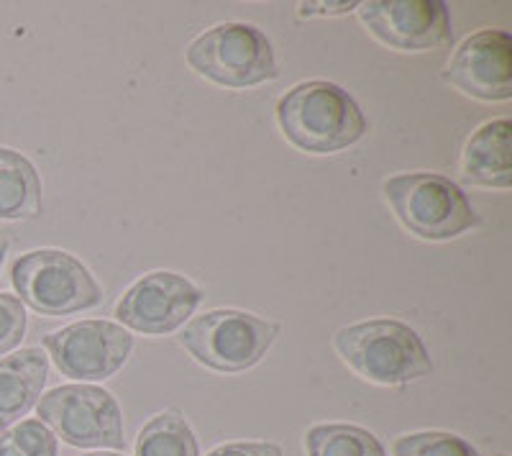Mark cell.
<instances>
[{
    "mask_svg": "<svg viewBox=\"0 0 512 456\" xmlns=\"http://www.w3.org/2000/svg\"><path fill=\"white\" fill-rule=\"evenodd\" d=\"M277 126L292 147L308 154L344 152L369 131L359 103L328 80H308L287 90L277 103Z\"/></svg>",
    "mask_w": 512,
    "mask_h": 456,
    "instance_id": "cell-1",
    "label": "cell"
},
{
    "mask_svg": "<svg viewBox=\"0 0 512 456\" xmlns=\"http://www.w3.org/2000/svg\"><path fill=\"white\" fill-rule=\"evenodd\" d=\"M333 349L356 375L382 387L408 385L433 372L423 339L395 318H372L338 328Z\"/></svg>",
    "mask_w": 512,
    "mask_h": 456,
    "instance_id": "cell-2",
    "label": "cell"
},
{
    "mask_svg": "<svg viewBox=\"0 0 512 456\" xmlns=\"http://www.w3.org/2000/svg\"><path fill=\"white\" fill-rule=\"evenodd\" d=\"M384 200L405 231L423 241H451L479 226L464 190L436 172H402L384 180Z\"/></svg>",
    "mask_w": 512,
    "mask_h": 456,
    "instance_id": "cell-3",
    "label": "cell"
},
{
    "mask_svg": "<svg viewBox=\"0 0 512 456\" xmlns=\"http://www.w3.org/2000/svg\"><path fill=\"white\" fill-rule=\"evenodd\" d=\"M282 328L244 310H210L182 326V349L203 367L223 375L246 372L267 357Z\"/></svg>",
    "mask_w": 512,
    "mask_h": 456,
    "instance_id": "cell-4",
    "label": "cell"
},
{
    "mask_svg": "<svg viewBox=\"0 0 512 456\" xmlns=\"http://www.w3.org/2000/svg\"><path fill=\"white\" fill-rule=\"evenodd\" d=\"M18 300L41 316H72L103 303V287L80 259L62 249L21 254L11 267Z\"/></svg>",
    "mask_w": 512,
    "mask_h": 456,
    "instance_id": "cell-5",
    "label": "cell"
},
{
    "mask_svg": "<svg viewBox=\"0 0 512 456\" xmlns=\"http://www.w3.org/2000/svg\"><path fill=\"white\" fill-rule=\"evenodd\" d=\"M187 65L213 85L246 90L280 77L277 54L262 29L251 24H218L187 47Z\"/></svg>",
    "mask_w": 512,
    "mask_h": 456,
    "instance_id": "cell-6",
    "label": "cell"
},
{
    "mask_svg": "<svg viewBox=\"0 0 512 456\" xmlns=\"http://www.w3.org/2000/svg\"><path fill=\"white\" fill-rule=\"evenodd\" d=\"M36 413L57 439L75 449H126L121 405L103 387L82 382L54 387L41 395Z\"/></svg>",
    "mask_w": 512,
    "mask_h": 456,
    "instance_id": "cell-7",
    "label": "cell"
},
{
    "mask_svg": "<svg viewBox=\"0 0 512 456\" xmlns=\"http://www.w3.org/2000/svg\"><path fill=\"white\" fill-rule=\"evenodd\" d=\"M44 349L64 377L88 385L116 375L134 351V336L113 321H80L44 336Z\"/></svg>",
    "mask_w": 512,
    "mask_h": 456,
    "instance_id": "cell-8",
    "label": "cell"
},
{
    "mask_svg": "<svg viewBox=\"0 0 512 456\" xmlns=\"http://www.w3.org/2000/svg\"><path fill=\"white\" fill-rule=\"evenodd\" d=\"M200 300V287L187 277L159 269L128 287L116 305V318L136 334L167 336L190 321Z\"/></svg>",
    "mask_w": 512,
    "mask_h": 456,
    "instance_id": "cell-9",
    "label": "cell"
},
{
    "mask_svg": "<svg viewBox=\"0 0 512 456\" xmlns=\"http://www.w3.org/2000/svg\"><path fill=\"white\" fill-rule=\"evenodd\" d=\"M356 11L369 34L390 49L431 52L451 41V11L443 0H367Z\"/></svg>",
    "mask_w": 512,
    "mask_h": 456,
    "instance_id": "cell-10",
    "label": "cell"
},
{
    "mask_svg": "<svg viewBox=\"0 0 512 456\" xmlns=\"http://www.w3.org/2000/svg\"><path fill=\"white\" fill-rule=\"evenodd\" d=\"M443 80L487 103L512 98V36L505 29H482L461 41Z\"/></svg>",
    "mask_w": 512,
    "mask_h": 456,
    "instance_id": "cell-11",
    "label": "cell"
},
{
    "mask_svg": "<svg viewBox=\"0 0 512 456\" xmlns=\"http://www.w3.org/2000/svg\"><path fill=\"white\" fill-rule=\"evenodd\" d=\"M47 380L49 357L36 346L0 357V431L29 416Z\"/></svg>",
    "mask_w": 512,
    "mask_h": 456,
    "instance_id": "cell-12",
    "label": "cell"
},
{
    "mask_svg": "<svg viewBox=\"0 0 512 456\" xmlns=\"http://www.w3.org/2000/svg\"><path fill=\"white\" fill-rule=\"evenodd\" d=\"M512 123L497 118L479 126L461 152V175L479 188L510 190L512 188V157H510Z\"/></svg>",
    "mask_w": 512,
    "mask_h": 456,
    "instance_id": "cell-13",
    "label": "cell"
},
{
    "mask_svg": "<svg viewBox=\"0 0 512 456\" xmlns=\"http://www.w3.org/2000/svg\"><path fill=\"white\" fill-rule=\"evenodd\" d=\"M39 213V172L21 152L0 147V221H34Z\"/></svg>",
    "mask_w": 512,
    "mask_h": 456,
    "instance_id": "cell-14",
    "label": "cell"
},
{
    "mask_svg": "<svg viewBox=\"0 0 512 456\" xmlns=\"http://www.w3.org/2000/svg\"><path fill=\"white\" fill-rule=\"evenodd\" d=\"M136 456H200L198 436L177 410H164L136 436Z\"/></svg>",
    "mask_w": 512,
    "mask_h": 456,
    "instance_id": "cell-15",
    "label": "cell"
},
{
    "mask_svg": "<svg viewBox=\"0 0 512 456\" xmlns=\"http://www.w3.org/2000/svg\"><path fill=\"white\" fill-rule=\"evenodd\" d=\"M308 456H387L372 431L351 423H320L305 433Z\"/></svg>",
    "mask_w": 512,
    "mask_h": 456,
    "instance_id": "cell-16",
    "label": "cell"
},
{
    "mask_svg": "<svg viewBox=\"0 0 512 456\" xmlns=\"http://www.w3.org/2000/svg\"><path fill=\"white\" fill-rule=\"evenodd\" d=\"M0 456H59V439L47 423L26 418L0 433Z\"/></svg>",
    "mask_w": 512,
    "mask_h": 456,
    "instance_id": "cell-17",
    "label": "cell"
},
{
    "mask_svg": "<svg viewBox=\"0 0 512 456\" xmlns=\"http://www.w3.org/2000/svg\"><path fill=\"white\" fill-rule=\"evenodd\" d=\"M392 456H479V451L456 433L420 431L395 439Z\"/></svg>",
    "mask_w": 512,
    "mask_h": 456,
    "instance_id": "cell-18",
    "label": "cell"
},
{
    "mask_svg": "<svg viewBox=\"0 0 512 456\" xmlns=\"http://www.w3.org/2000/svg\"><path fill=\"white\" fill-rule=\"evenodd\" d=\"M26 336V308L16 295L0 293V357L21 346Z\"/></svg>",
    "mask_w": 512,
    "mask_h": 456,
    "instance_id": "cell-19",
    "label": "cell"
},
{
    "mask_svg": "<svg viewBox=\"0 0 512 456\" xmlns=\"http://www.w3.org/2000/svg\"><path fill=\"white\" fill-rule=\"evenodd\" d=\"M205 456H282V449L272 441H231V444L216 446Z\"/></svg>",
    "mask_w": 512,
    "mask_h": 456,
    "instance_id": "cell-20",
    "label": "cell"
},
{
    "mask_svg": "<svg viewBox=\"0 0 512 456\" xmlns=\"http://www.w3.org/2000/svg\"><path fill=\"white\" fill-rule=\"evenodd\" d=\"M359 3H300V16H346Z\"/></svg>",
    "mask_w": 512,
    "mask_h": 456,
    "instance_id": "cell-21",
    "label": "cell"
},
{
    "mask_svg": "<svg viewBox=\"0 0 512 456\" xmlns=\"http://www.w3.org/2000/svg\"><path fill=\"white\" fill-rule=\"evenodd\" d=\"M8 246H11V241H8V236L3 234V231H0V267H3V262H6Z\"/></svg>",
    "mask_w": 512,
    "mask_h": 456,
    "instance_id": "cell-22",
    "label": "cell"
},
{
    "mask_svg": "<svg viewBox=\"0 0 512 456\" xmlns=\"http://www.w3.org/2000/svg\"><path fill=\"white\" fill-rule=\"evenodd\" d=\"M80 456H123V454H116V451H98V454H80Z\"/></svg>",
    "mask_w": 512,
    "mask_h": 456,
    "instance_id": "cell-23",
    "label": "cell"
},
{
    "mask_svg": "<svg viewBox=\"0 0 512 456\" xmlns=\"http://www.w3.org/2000/svg\"><path fill=\"white\" fill-rule=\"evenodd\" d=\"M500 456H507V454H500Z\"/></svg>",
    "mask_w": 512,
    "mask_h": 456,
    "instance_id": "cell-24",
    "label": "cell"
}]
</instances>
